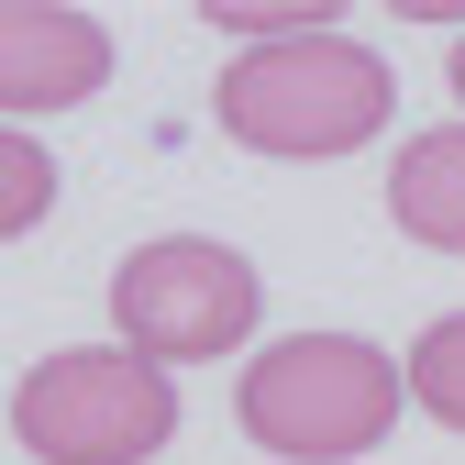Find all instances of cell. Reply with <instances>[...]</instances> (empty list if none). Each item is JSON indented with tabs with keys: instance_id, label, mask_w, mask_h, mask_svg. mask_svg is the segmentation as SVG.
<instances>
[{
	"instance_id": "cell-1",
	"label": "cell",
	"mask_w": 465,
	"mask_h": 465,
	"mask_svg": "<svg viewBox=\"0 0 465 465\" xmlns=\"http://www.w3.org/2000/svg\"><path fill=\"white\" fill-rule=\"evenodd\" d=\"M222 134L255 155H355L366 134H388L399 78L388 55H366L355 34H300V45H255L222 67Z\"/></svg>"
},
{
	"instance_id": "cell-2",
	"label": "cell",
	"mask_w": 465,
	"mask_h": 465,
	"mask_svg": "<svg viewBox=\"0 0 465 465\" xmlns=\"http://www.w3.org/2000/svg\"><path fill=\"white\" fill-rule=\"evenodd\" d=\"M399 399H411V377H399L377 343H355V332H288V343H266V355L244 366L232 411H244V432L266 454H288V465H343V454L388 443Z\"/></svg>"
},
{
	"instance_id": "cell-3",
	"label": "cell",
	"mask_w": 465,
	"mask_h": 465,
	"mask_svg": "<svg viewBox=\"0 0 465 465\" xmlns=\"http://www.w3.org/2000/svg\"><path fill=\"white\" fill-rule=\"evenodd\" d=\"M12 432L45 465H144L178 432V388L134 343H78V355H45L12 388Z\"/></svg>"
},
{
	"instance_id": "cell-4",
	"label": "cell",
	"mask_w": 465,
	"mask_h": 465,
	"mask_svg": "<svg viewBox=\"0 0 465 465\" xmlns=\"http://www.w3.org/2000/svg\"><path fill=\"white\" fill-rule=\"evenodd\" d=\"M255 311H266L255 266L232 244H211V232H155L111 277V322H123V343L144 366H211L255 332Z\"/></svg>"
},
{
	"instance_id": "cell-5",
	"label": "cell",
	"mask_w": 465,
	"mask_h": 465,
	"mask_svg": "<svg viewBox=\"0 0 465 465\" xmlns=\"http://www.w3.org/2000/svg\"><path fill=\"white\" fill-rule=\"evenodd\" d=\"M111 78V34L78 0H0V111H78Z\"/></svg>"
},
{
	"instance_id": "cell-6",
	"label": "cell",
	"mask_w": 465,
	"mask_h": 465,
	"mask_svg": "<svg viewBox=\"0 0 465 465\" xmlns=\"http://www.w3.org/2000/svg\"><path fill=\"white\" fill-rule=\"evenodd\" d=\"M388 222L432 255H465V123H432L388 166Z\"/></svg>"
},
{
	"instance_id": "cell-7",
	"label": "cell",
	"mask_w": 465,
	"mask_h": 465,
	"mask_svg": "<svg viewBox=\"0 0 465 465\" xmlns=\"http://www.w3.org/2000/svg\"><path fill=\"white\" fill-rule=\"evenodd\" d=\"M399 377H411V399H421L443 432H465V311H443V322L411 343V366H399Z\"/></svg>"
},
{
	"instance_id": "cell-8",
	"label": "cell",
	"mask_w": 465,
	"mask_h": 465,
	"mask_svg": "<svg viewBox=\"0 0 465 465\" xmlns=\"http://www.w3.org/2000/svg\"><path fill=\"white\" fill-rule=\"evenodd\" d=\"M45 211H55V155H45L34 134L0 123V244H12V232H34Z\"/></svg>"
},
{
	"instance_id": "cell-9",
	"label": "cell",
	"mask_w": 465,
	"mask_h": 465,
	"mask_svg": "<svg viewBox=\"0 0 465 465\" xmlns=\"http://www.w3.org/2000/svg\"><path fill=\"white\" fill-rule=\"evenodd\" d=\"M454 100H465V45H454Z\"/></svg>"
}]
</instances>
